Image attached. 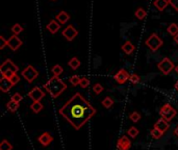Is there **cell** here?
I'll return each instance as SVG.
<instances>
[{
	"label": "cell",
	"instance_id": "39",
	"mask_svg": "<svg viewBox=\"0 0 178 150\" xmlns=\"http://www.w3.org/2000/svg\"><path fill=\"white\" fill-rule=\"evenodd\" d=\"M11 100H15L17 101V102H20V101L22 100V95L21 94H19V93H15L13 96H11Z\"/></svg>",
	"mask_w": 178,
	"mask_h": 150
},
{
	"label": "cell",
	"instance_id": "35",
	"mask_svg": "<svg viewBox=\"0 0 178 150\" xmlns=\"http://www.w3.org/2000/svg\"><path fill=\"white\" fill-rule=\"evenodd\" d=\"M89 84H90V80H89L87 77H81V79H80L79 86L81 87L82 89H85V88L89 87Z\"/></svg>",
	"mask_w": 178,
	"mask_h": 150
},
{
	"label": "cell",
	"instance_id": "37",
	"mask_svg": "<svg viewBox=\"0 0 178 150\" xmlns=\"http://www.w3.org/2000/svg\"><path fill=\"white\" fill-rule=\"evenodd\" d=\"M5 46H7V40H5L4 36H0V49H3Z\"/></svg>",
	"mask_w": 178,
	"mask_h": 150
},
{
	"label": "cell",
	"instance_id": "44",
	"mask_svg": "<svg viewBox=\"0 0 178 150\" xmlns=\"http://www.w3.org/2000/svg\"><path fill=\"white\" fill-rule=\"evenodd\" d=\"M53 1H54V0H53Z\"/></svg>",
	"mask_w": 178,
	"mask_h": 150
},
{
	"label": "cell",
	"instance_id": "1",
	"mask_svg": "<svg viewBox=\"0 0 178 150\" xmlns=\"http://www.w3.org/2000/svg\"><path fill=\"white\" fill-rule=\"evenodd\" d=\"M59 114L75 129H80L96 114V109L84 96L76 93L63 105Z\"/></svg>",
	"mask_w": 178,
	"mask_h": 150
},
{
	"label": "cell",
	"instance_id": "42",
	"mask_svg": "<svg viewBox=\"0 0 178 150\" xmlns=\"http://www.w3.org/2000/svg\"><path fill=\"white\" fill-rule=\"evenodd\" d=\"M174 87H175V89H176L177 91H178V80L176 81V84H175V86H174Z\"/></svg>",
	"mask_w": 178,
	"mask_h": 150
},
{
	"label": "cell",
	"instance_id": "14",
	"mask_svg": "<svg viewBox=\"0 0 178 150\" xmlns=\"http://www.w3.org/2000/svg\"><path fill=\"white\" fill-rule=\"evenodd\" d=\"M38 140H39L40 144H42L43 146L46 147V146L50 145V144L52 143L53 137L49 134V132H44V134H42L41 135H40Z\"/></svg>",
	"mask_w": 178,
	"mask_h": 150
},
{
	"label": "cell",
	"instance_id": "16",
	"mask_svg": "<svg viewBox=\"0 0 178 150\" xmlns=\"http://www.w3.org/2000/svg\"><path fill=\"white\" fill-rule=\"evenodd\" d=\"M154 127L157 129H159L162 132H165V131H167L169 128H170V125H169V123H168V121H166L165 119H163V118H160L157 122L154 124Z\"/></svg>",
	"mask_w": 178,
	"mask_h": 150
},
{
	"label": "cell",
	"instance_id": "11",
	"mask_svg": "<svg viewBox=\"0 0 178 150\" xmlns=\"http://www.w3.org/2000/svg\"><path fill=\"white\" fill-rule=\"evenodd\" d=\"M22 45V41L18 38V36L13 35L10 39L7 40V46L11 48L13 51H17Z\"/></svg>",
	"mask_w": 178,
	"mask_h": 150
},
{
	"label": "cell",
	"instance_id": "18",
	"mask_svg": "<svg viewBox=\"0 0 178 150\" xmlns=\"http://www.w3.org/2000/svg\"><path fill=\"white\" fill-rule=\"evenodd\" d=\"M55 18H56V21L59 22V23L65 24V23H67L69 20H70V16H69V14L67 12L62 11V12H59V14H57V16L55 17Z\"/></svg>",
	"mask_w": 178,
	"mask_h": 150
},
{
	"label": "cell",
	"instance_id": "25",
	"mask_svg": "<svg viewBox=\"0 0 178 150\" xmlns=\"http://www.w3.org/2000/svg\"><path fill=\"white\" fill-rule=\"evenodd\" d=\"M51 72L53 73L54 76H59L63 72H64V69H63V67L61 66V65H55V66L52 67Z\"/></svg>",
	"mask_w": 178,
	"mask_h": 150
},
{
	"label": "cell",
	"instance_id": "21",
	"mask_svg": "<svg viewBox=\"0 0 178 150\" xmlns=\"http://www.w3.org/2000/svg\"><path fill=\"white\" fill-rule=\"evenodd\" d=\"M80 61L77 58H72L69 61V67H71V69L73 70H76L78 69V68L80 67Z\"/></svg>",
	"mask_w": 178,
	"mask_h": 150
},
{
	"label": "cell",
	"instance_id": "30",
	"mask_svg": "<svg viewBox=\"0 0 178 150\" xmlns=\"http://www.w3.org/2000/svg\"><path fill=\"white\" fill-rule=\"evenodd\" d=\"M11 32H13L14 35L18 36L19 33H21L23 32V27L20 24L16 23L15 25H13V27H11Z\"/></svg>",
	"mask_w": 178,
	"mask_h": 150
},
{
	"label": "cell",
	"instance_id": "22",
	"mask_svg": "<svg viewBox=\"0 0 178 150\" xmlns=\"http://www.w3.org/2000/svg\"><path fill=\"white\" fill-rule=\"evenodd\" d=\"M30 109L33 113L38 114V113H40L43 109V104L40 101H36V102H33V104L30 105Z\"/></svg>",
	"mask_w": 178,
	"mask_h": 150
},
{
	"label": "cell",
	"instance_id": "4",
	"mask_svg": "<svg viewBox=\"0 0 178 150\" xmlns=\"http://www.w3.org/2000/svg\"><path fill=\"white\" fill-rule=\"evenodd\" d=\"M159 114L162 116L163 119H165L166 121L169 122V121H171L172 119L177 115V112L170 103H166L165 105L162 106V109H160V111H159Z\"/></svg>",
	"mask_w": 178,
	"mask_h": 150
},
{
	"label": "cell",
	"instance_id": "29",
	"mask_svg": "<svg viewBox=\"0 0 178 150\" xmlns=\"http://www.w3.org/2000/svg\"><path fill=\"white\" fill-rule=\"evenodd\" d=\"M163 132H162L159 131V129L155 128V127H153V129L151 131V135L153 137L154 139H156V140H158V139H160L163 137Z\"/></svg>",
	"mask_w": 178,
	"mask_h": 150
},
{
	"label": "cell",
	"instance_id": "3",
	"mask_svg": "<svg viewBox=\"0 0 178 150\" xmlns=\"http://www.w3.org/2000/svg\"><path fill=\"white\" fill-rule=\"evenodd\" d=\"M18 70H19V68L17 67L16 65L13 63V61H11V59L4 61L1 66H0L1 75L7 78H11L14 74H16V73L18 72Z\"/></svg>",
	"mask_w": 178,
	"mask_h": 150
},
{
	"label": "cell",
	"instance_id": "28",
	"mask_svg": "<svg viewBox=\"0 0 178 150\" xmlns=\"http://www.w3.org/2000/svg\"><path fill=\"white\" fill-rule=\"evenodd\" d=\"M127 135H128L130 138L134 139L137 135H139V129H137V127H134V126L130 127V128H129L128 131H127Z\"/></svg>",
	"mask_w": 178,
	"mask_h": 150
},
{
	"label": "cell",
	"instance_id": "32",
	"mask_svg": "<svg viewBox=\"0 0 178 150\" xmlns=\"http://www.w3.org/2000/svg\"><path fill=\"white\" fill-rule=\"evenodd\" d=\"M129 119H130L131 121H133L134 123L139 122L140 119H141V115L137 112H133V113H131V114L129 115Z\"/></svg>",
	"mask_w": 178,
	"mask_h": 150
},
{
	"label": "cell",
	"instance_id": "10",
	"mask_svg": "<svg viewBox=\"0 0 178 150\" xmlns=\"http://www.w3.org/2000/svg\"><path fill=\"white\" fill-rule=\"evenodd\" d=\"M44 96H45V93L43 92L39 87H34L33 89L28 93V97H29L33 102L42 100V99L44 98Z\"/></svg>",
	"mask_w": 178,
	"mask_h": 150
},
{
	"label": "cell",
	"instance_id": "27",
	"mask_svg": "<svg viewBox=\"0 0 178 150\" xmlns=\"http://www.w3.org/2000/svg\"><path fill=\"white\" fill-rule=\"evenodd\" d=\"M0 150H13V145L7 140H3L0 143Z\"/></svg>",
	"mask_w": 178,
	"mask_h": 150
},
{
	"label": "cell",
	"instance_id": "24",
	"mask_svg": "<svg viewBox=\"0 0 178 150\" xmlns=\"http://www.w3.org/2000/svg\"><path fill=\"white\" fill-rule=\"evenodd\" d=\"M134 15H136V17L139 20H143L145 19V17L147 16V13H146V11L144 10V8L142 7H139L137 10L136 11V13H134Z\"/></svg>",
	"mask_w": 178,
	"mask_h": 150
},
{
	"label": "cell",
	"instance_id": "23",
	"mask_svg": "<svg viewBox=\"0 0 178 150\" xmlns=\"http://www.w3.org/2000/svg\"><path fill=\"white\" fill-rule=\"evenodd\" d=\"M168 32L170 33L171 36H175L178 33V24L176 23H171L170 25L168 26Z\"/></svg>",
	"mask_w": 178,
	"mask_h": 150
},
{
	"label": "cell",
	"instance_id": "13",
	"mask_svg": "<svg viewBox=\"0 0 178 150\" xmlns=\"http://www.w3.org/2000/svg\"><path fill=\"white\" fill-rule=\"evenodd\" d=\"M13 86L14 84H11L10 78H7V77H3V76H2L1 79H0V90H1V92H3V93L8 92Z\"/></svg>",
	"mask_w": 178,
	"mask_h": 150
},
{
	"label": "cell",
	"instance_id": "7",
	"mask_svg": "<svg viewBox=\"0 0 178 150\" xmlns=\"http://www.w3.org/2000/svg\"><path fill=\"white\" fill-rule=\"evenodd\" d=\"M21 75L24 77L28 83H33V81L39 76V72L37 71V69L31 66V65H28V66L25 68V69L22 70Z\"/></svg>",
	"mask_w": 178,
	"mask_h": 150
},
{
	"label": "cell",
	"instance_id": "33",
	"mask_svg": "<svg viewBox=\"0 0 178 150\" xmlns=\"http://www.w3.org/2000/svg\"><path fill=\"white\" fill-rule=\"evenodd\" d=\"M140 80H141V78H140V76L137 75V74H131L130 75V77H129V81H130L132 84H139L140 83Z\"/></svg>",
	"mask_w": 178,
	"mask_h": 150
},
{
	"label": "cell",
	"instance_id": "5",
	"mask_svg": "<svg viewBox=\"0 0 178 150\" xmlns=\"http://www.w3.org/2000/svg\"><path fill=\"white\" fill-rule=\"evenodd\" d=\"M163 40L157 35H155V33L151 35L147 40H146V45H147L148 48H150V50H152V51L158 50L159 48L163 46Z\"/></svg>",
	"mask_w": 178,
	"mask_h": 150
},
{
	"label": "cell",
	"instance_id": "15",
	"mask_svg": "<svg viewBox=\"0 0 178 150\" xmlns=\"http://www.w3.org/2000/svg\"><path fill=\"white\" fill-rule=\"evenodd\" d=\"M59 28H61V23H59L56 20H52V21H50L49 23L46 25V29L48 32H50V33H52V35L59 32Z\"/></svg>",
	"mask_w": 178,
	"mask_h": 150
},
{
	"label": "cell",
	"instance_id": "17",
	"mask_svg": "<svg viewBox=\"0 0 178 150\" xmlns=\"http://www.w3.org/2000/svg\"><path fill=\"white\" fill-rule=\"evenodd\" d=\"M121 48H122L123 52H124L125 54H127V55H130L131 53L136 50V47H134V45L131 43L130 41H126L125 43L122 45Z\"/></svg>",
	"mask_w": 178,
	"mask_h": 150
},
{
	"label": "cell",
	"instance_id": "26",
	"mask_svg": "<svg viewBox=\"0 0 178 150\" xmlns=\"http://www.w3.org/2000/svg\"><path fill=\"white\" fill-rule=\"evenodd\" d=\"M102 105L105 107V109H110L114 105V100L113 98L111 97H105L104 99L102 100Z\"/></svg>",
	"mask_w": 178,
	"mask_h": 150
},
{
	"label": "cell",
	"instance_id": "19",
	"mask_svg": "<svg viewBox=\"0 0 178 150\" xmlns=\"http://www.w3.org/2000/svg\"><path fill=\"white\" fill-rule=\"evenodd\" d=\"M153 5L155 6L159 12L165 11V8H167L169 5V0H154Z\"/></svg>",
	"mask_w": 178,
	"mask_h": 150
},
{
	"label": "cell",
	"instance_id": "31",
	"mask_svg": "<svg viewBox=\"0 0 178 150\" xmlns=\"http://www.w3.org/2000/svg\"><path fill=\"white\" fill-rule=\"evenodd\" d=\"M80 79L81 78H80L78 75H73V76H71L69 80H70V84H72L73 87H76L80 84Z\"/></svg>",
	"mask_w": 178,
	"mask_h": 150
},
{
	"label": "cell",
	"instance_id": "12",
	"mask_svg": "<svg viewBox=\"0 0 178 150\" xmlns=\"http://www.w3.org/2000/svg\"><path fill=\"white\" fill-rule=\"evenodd\" d=\"M131 147V142L128 137L122 135L117 142V148L119 150H129Z\"/></svg>",
	"mask_w": 178,
	"mask_h": 150
},
{
	"label": "cell",
	"instance_id": "40",
	"mask_svg": "<svg viewBox=\"0 0 178 150\" xmlns=\"http://www.w3.org/2000/svg\"><path fill=\"white\" fill-rule=\"evenodd\" d=\"M174 135H176V137H178V125H177L176 128L174 129Z\"/></svg>",
	"mask_w": 178,
	"mask_h": 150
},
{
	"label": "cell",
	"instance_id": "36",
	"mask_svg": "<svg viewBox=\"0 0 178 150\" xmlns=\"http://www.w3.org/2000/svg\"><path fill=\"white\" fill-rule=\"evenodd\" d=\"M10 79H11V84H13L14 86H15V84H18L19 81H20V76H19V75L16 73V74H14V75L11 76V77Z\"/></svg>",
	"mask_w": 178,
	"mask_h": 150
},
{
	"label": "cell",
	"instance_id": "41",
	"mask_svg": "<svg viewBox=\"0 0 178 150\" xmlns=\"http://www.w3.org/2000/svg\"><path fill=\"white\" fill-rule=\"evenodd\" d=\"M174 40H175V42H176V43L178 44V33L174 36Z\"/></svg>",
	"mask_w": 178,
	"mask_h": 150
},
{
	"label": "cell",
	"instance_id": "20",
	"mask_svg": "<svg viewBox=\"0 0 178 150\" xmlns=\"http://www.w3.org/2000/svg\"><path fill=\"white\" fill-rule=\"evenodd\" d=\"M7 109L10 112H16L17 109H19V102H17V101H15V100H11L8 101V102L7 103Z\"/></svg>",
	"mask_w": 178,
	"mask_h": 150
},
{
	"label": "cell",
	"instance_id": "2",
	"mask_svg": "<svg viewBox=\"0 0 178 150\" xmlns=\"http://www.w3.org/2000/svg\"><path fill=\"white\" fill-rule=\"evenodd\" d=\"M44 88L53 98H57L67 89V84H66L59 76H53L52 78H50L49 80L44 84Z\"/></svg>",
	"mask_w": 178,
	"mask_h": 150
},
{
	"label": "cell",
	"instance_id": "43",
	"mask_svg": "<svg viewBox=\"0 0 178 150\" xmlns=\"http://www.w3.org/2000/svg\"><path fill=\"white\" fill-rule=\"evenodd\" d=\"M175 71H176V72L178 73V65H177L176 67H175Z\"/></svg>",
	"mask_w": 178,
	"mask_h": 150
},
{
	"label": "cell",
	"instance_id": "8",
	"mask_svg": "<svg viewBox=\"0 0 178 150\" xmlns=\"http://www.w3.org/2000/svg\"><path fill=\"white\" fill-rule=\"evenodd\" d=\"M129 77H130V74H129L127 70L125 69H120L119 71L116 73V75L114 76L115 80L120 84H125L126 81L129 80Z\"/></svg>",
	"mask_w": 178,
	"mask_h": 150
},
{
	"label": "cell",
	"instance_id": "34",
	"mask_svg": "<svg viewBox=\"0 0 178 150\" xmlns=\"http://www.w3.org/2000/svg\"><path fill=\"white\" fill-rule=\"evenodd\" d=\"M103 90H104V88H103L101 84H94V87H93V91L96 93L97 95H99V94H101V93L103 92Z\"/></svg>",
	"mask_w": 178,
	"mask_h": 150
},
{
	"label": "cell",
	"instance_id": "38",
	"mask_svg": "<svg viewBox=\"0 0 178 150\" xmlns=\"http://www.w3.org/2000/svg\"><path fill=\"white\" fill-rule=\"evenodd\" d=\"M169 4H170L176 12H178V0H169Z\"/></svg>",
	"mask_w": 178,
	"mask_h": 150
},
{
	"label": "cell",
	"instance_id": "6",
	"mask_svg": "<svg viewBox=\"0 0 178 150\" xmlns=\"http://www.w3.org/2000/svg\"><path fill=\"white\" fill-rule=\"evenodd\" d=\"M157 68L160 70V72H162L163 74L168 75L169 73L174 69L175 66H174L173 62H172L170 58H163L158 64H157Z\"/></svg>",
	"mask_w": 178,
	"mask_h": 150
},
{
	"label": "cell",
	"instance_id": "9",
	"mask_svg": "<svg viewBox=\"0 0 178 150\" xmlns=\"http://www.w3.org/2000/svg\"><path fill=\"white\" fill-rule=\"evenodd\" d=\"M62 35L64 36L65 39H67V41H72V40L75 39L77 35H78V30L75 29L72 25H69V26H67L63 30Z\"/></svg>",
	"mask_w": 178,
	"mask_h": 150
}]
</instances>
